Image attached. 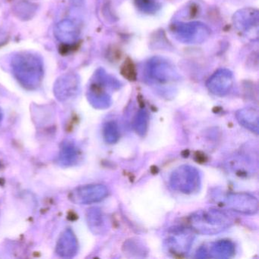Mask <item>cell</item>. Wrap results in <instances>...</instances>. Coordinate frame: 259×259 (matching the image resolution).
Here are the masks:
<instances>
[{
    "instance_id": "cell-2",
    "label": "cell",
    "mask_w": 259,
    "mask_h": 259,
    "mask_svg": "<svg viewBox=\"0 0 259 259\" xmlns=\"http://www.w3.org/2000/svg\"><path fill=\"white\" fill-rule=\"evenodd\" d=\"M189 227L195 233L214 235L231 227L233 220L223 210L215 208L201 210L192 213L188 220Z\"/></svg>"
},
{
    "instance_id": "cell-14",
    "label": "cell",
    "mask_w": 259,
    "mask_h": 259,
    "mask_svg": "<svg viewBox=\"0 0 259 259\" xmlns=\"http://www.w3.org/2000/svg\"><path fill=\"white\" fill-rule=\"evenodd\" d=\"M104 137L109 144H114L119 138V130L116 122H109L104 127Z\"/></svg>"
},
{
    "instance_id": "cell-3",
    "label": "cell",
    "mask_w": 259,
    "mask_h": 259,
    "mask_svg": "<svg viewBox=\"0 0 259 259\" xmlns=\"http://www.w3.org/2000/svg\"><path fill=\"white\" fill-rule=\"evenodd\" d=\"M201 185L199 171L194 166L183 165L171 174V187L181 193H197L201 189Z\"/></svg>"
},
{
    "instance_id": "cell-8",
    "label": "cell",
    "mask_w": 259,
    "mask_h": 259,
    "mask_svg": "<svg viewBox=\"0 0 259 259\" xmlns=\"http://www.w3.org/2000/svg\"><path fill=\"white\" fill-rule=\"evenodd\" d=\"M78 251V242L72 229L67 228L63 232L56 245L57 255L64 258H72Z\"/></svg>"
},
{
    "instance_id": "cell-9",
    "label": "cell",
    "mask_w": 259,
    "mask_h": 259,
    "mask_svg": "<svg viewBox=\"0 0 259 259\" xmlns=\"http://www.w3.org/2000/svg\"><path fill=\"white\" fill-rule=\"evenodd\" d=\"M80 28L78 23L72 19H63L57 24L54 35L63 45H72L79 37Z\"/></svg>"
},
{
    "instance_id": "cell-17",
    "label": "cell",
    "mask_w": 259,
    "mask_h": 259,
    "mask_svg": "<svg viewBox=\"0 0 259 259\" xmlns=\"http://www.w3.org/2000/svg\"><path fill=\"white\" fill-rule=\"evenodd\" d=\"M3 118H4V113H3L2 109L0 108V122L2 121Z\"/></svg>"
},
{
    "instance_id": "cell-16",
    "label": "cell",
    "mask_w": 259,
    "mask_h": 259,
    "mask_svg": "<svg viewBox=\"0 0 259 259\" xmlns=\"http://www.w3.org/2000/svg\"><path fill=\"white\" fill-rule=\"evenodd\" d=\"M71 3H72V5L78 7L82 5L84 0H71Z\"/></svg>"
},
{
    "instance_id": "cell-10",
    "label": "cell",
    "mask_w": 259,
    "mask_h": 259,
    "mask_svg": "<svg viewBox=\"0 0 259 259\" xmlns=\"http://www.w3.org/2000/svg\"><path fill=\"white\" fill-rule=\"evenodd\" d=\"M80 158L79 148L76 144L71 140L66 139L60 146L58 157V163L64 167L74 166L78 163Z\"/></svg>"
},
{
    "instance_id": "cell-12",
    "label": "cell",
    "mask_w": 259,
    "mask_h": 259,
    "mask_svg": "<svg viewBox=\"0 0 259 259\" xmlns=\"http://www.w3.org/2000/svg\"><path fill=\"white\" fill-rule=\"evenodd\" d=\"M235 252L233 244L228 240H220L214 242L210 248V256L216 258H227Z\"/></svg>"
},
{
    "instance_id": "cell-7",
    "label": "cell",
    "mask_w": 259,
    "mask_h": 259,
    "mask_svg": "<svg viewBox=\"0 0 259 259\" xmlns=\"http://www.w3.org/2000/svg\"><path fill=\"white\" fill-rule=\"evenodd\" d=\"M80 80L78 75L66 73L57 78L54 86L56 98L60 102H67L78 95Z\"/></svg>"
},
{
    "instance_id": "cell-6",
    "label": "cell",
    "mask_w": 259,
    "mask_h": 259,
    "mask_svg": "<svg viewBox=\"0 0 259 259\" xmlns=\"http://www.w3.org/2000/svg\"><path fill=\"white\" fill-rule=\"evenodd\" d=\"M108 195V189L104 185H85L74 189L70 192L69 199L76 204H90L103 201Z\"/></svg>"
},
{
    "instance_id": "cell-15",
    "label": "cell",
    "mask_w": 259,
    "mask_h": 259,
    "mask_svg": "<svg viewBox=\"0 0 259 259\" xmlns=\"http://www.w3.org/2000/svg\"><path fill=\"white\" fill-rule=\"evenodd\" d=\"M135 126H136L137 133H140V134L141 133L144 134L146 132L147 127H148V116L145 113L142 112L139 114V116H137Z\"/></svg>"
},
{
    "instance_id": "cell-18",
    "label": "cell",
    "mask_w": 259,
    "mask_h": 259,
    "mask_svg": "<svg viewBox=\"0 0 259 259\" xmlns=\"http://www.w3.org/2000/svg\"><path fill=\"white\" fill-rule=\"evenodd\" d=\"M1 166H2V165H1V162H0V168H1Z\"/></svg>"
},
{
    "instance_id": "cell-11",
    "label": "cell",
    "mask_w": 259,
    "mask_h": 259,
    "mask_svg": "<svg viewBox=\"0 0 259 259\" xmlns=\"http://www.w3.org/2000/svg\"><path fill=\"white\" fill-rule=\"evenodd\" d=\"M236 119L242 126L254 134L258 135V112L251 107L242 109L236 112Z\"/></svg>"
},
{
    "instance_id": "cell-1",
    "label": "cell",
    "mask_w": 259,
    "mask_h": 259,
    "mask_svg": "<svg viewBox=\"0 0 259 259\" xmlns=\"http://www.w3.org/2000/svg\"><path fill=\"white\" fill-rule=\"evenodd\" d=\"M10 67L13 76L27 90L40 87L45 75V66L40 56L32 52H20L12 57Z\"/></svg>"
},
{
    "instance_id": "cell-13",
    "label": "cell",
    "mask_w": 259,
    "mask_h": 259,
    "mask_svg": "<svg viewBox=\"0 0 259 259\" xmlns=\"http://www.w3.org/2000/svg\"><path fill=\"white\" fill-rule=\"evenodd\" d=\"M88 225L95 234H100L104 230V223L102 212L99 208L89 209L86 213Z\"/></svg>"
},
{
    "instance_id": "cell-5",
    "label": "cell",
    "mask_w": 259,
    "mask_h": 259,
    "mask_svg": "<svg viewBox=\"0 0 259 259\" xmlns=\"http://www.w3.org/2000/svg\"><path fill=\"white\" fill-rule=\"evenodd\" d=\"M223 204L230 210L243 214H255L258 211L256 197L246 192H230L223 198Z\"/></svg>"
},
{
    "instance_id": "cell-4",
    "label": "cell",
    "mask_w": 259,
    "mask_h": 259,
    "mask_svg": "<svg viewBox=\"0 0 259 259\" xmlns=\"http://www.w3.org/2000/svg\"><path fill=\"white\" fill-rule=\"evenodd\" d=\"M195 232L190 227H174L169 230L165 244L169 252L177 255L187 254L194 239Z\"/></svg>"
}]
</instances>
